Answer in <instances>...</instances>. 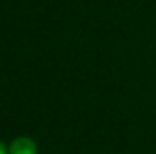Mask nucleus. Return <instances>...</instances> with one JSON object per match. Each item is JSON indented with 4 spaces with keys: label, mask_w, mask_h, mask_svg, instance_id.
<instances>
[{
    "label": "nucleus",
    "mask_w": 156,
    "mask_h": 154,
    "mask_svg": "<svg viewBox=\"0 0 156 154\" xmlns=\"http://www.w3.org/2000/svg\"><path fill=\"white\" fill-rule=\"evenodd\" d=\"M9 154H38V145L29 136H18L9 145Z\"/></svg>",
    "instance_id": "1"
},
{
    "label": "nucleus",
    "mask_w": 156,
    "mask_h": 154,
    "mask_svg": "<svg viewBox=\"0 0 156 154\" xmlns=\"http://www.w3.org/2000/svg\"><path fill=\"white\" fill-rule=\"evenodd\" d=\"M0 154H9V149H7L5 143H2V142H0Z\"/></svg>",
    "instance_id": "2"
}]
</instances>
